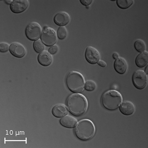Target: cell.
Segmentation results:
<instances>
[{
	"mask_svg": "<svg viewBox=\"0 0 148 148\" xmlns=\"http://www.w3.org/2000/svg\"><path fill=\"white\" fill-rule=\"evenodd\" d=\"M67 106L69 112L75 116L85 114L88 108V100L82 94H73L68 98Z\"/></svg>",
	"mask_w": 148,
	"mask_h": 148,
	"instance_id": "6da1fadb",
	"label": "cell"
},
{
	"mask_svg": "<svg viewBox=\"0 0 148 148\" xmlns=\"http://www.w3.org/2000/svg\"><path fill=\"white\" fill-rule=\"evenodd\" d=\"M76 136L82 141H88L94 136L95 127L90 120L84 119L78 123L75 129Z\"/></svg>",
	"mask_w": 148,
	"mask_h": 148,
	"instance_id": "7a4b0ae2",
	"label": "cell"
},
{
	"mask_svg": "<svg viewBox=\"0 0 148 148\" xmlns=\"http://www.w3.org/2000/svg\"><path fill=\"white\" fill-rule=\"evenodd\" d=\"M123 98L119 92L114 90H110L103 94L101 101L105 108L110 111L116 110L119 108Z\"/></svg>",
	"mask_w": 148,
	"mask_h": 148,
	"instance_id": "3957f363",
	"label": "cell"
},
{
	"mask_svg": "<svg viewBox=\"0 0 148 148\" xmlns=\"http://www.w3.org/2000/svg\"><path fill=\"white\" fill-rule=\"evenodd\" d=\"M66 84L68 89L72 92L79 93L83 91L85 84L84 77L77 71H72L68 74Z\"/></svg>",
	"mask_w": 148,
	"mask_h": 148,
	"instance_id": "277c9868",
	"label": "cell"
},
{
	"mask_svg": "<svg viewBox=\"0 0 148 148\" xmlns=\"http://www.w3.org/2000/svg\"><path fill=\"white\" fill-rule=\"evenodd\" d=\"M56 31L51 27L45 26L41 35V40L47 47H51L57 42Z\"/></svg>",
	"mask_w": 148,
	"mask_h": 148,
	"instance_id": "5b68a950",
	"label": "cell"
},
{
	"mask_svg": "<svg viewBox=\"0 0 148 148\" xmlns=\"http://www.w3.org/2000/svg\"><path fill=\"white\" fill-rule=\"evenodd\" d=\"M42 33V28L37 22H31L26 28V36L30 40H39Z\"/></svg>",
	"mask_w": 148,
	"mask_h": 148,
	"instance_id": "8992f818",
	"label": "cell"
},
{
	"mask_svg": "<svg viewBox=\"0 0 148 148\" xmlns=\"http://www.w3.org/2000/svg\"><path fill=\"white\" fill-rule=\"evenodd\" d=\"M132 82L135 87L137 89H144L148 84L147 75L143 70H137L132 75Z\"/></svg>",
	"mask_w": 148,
	"mask_h": 148,
	"instance_id": "52a82bcc",
	"label": "cell"
},
{
	"mask_svg": "<svg viewBox=\"0 0 148 148\" xmlns=\"http://www.w3.org/2000/svg\"><path fill=\"white\" fill-rule=\"evenodd\" d=\"M85 57L88 62L95 64L98 62L100 58V54L97 49L89 46L86 49Z\"/></svg>",
	"mask_w": 148,
	"mask_h": 148,
	"instance_id": "ba28073f",
	"label": "cell"
},
{
	"mask_svg": "<svg viewBox=\"0 0 148 148\" xmlns=\"http://www.w3.org/2000/svg\"><path fill=\"white\" fill-rule=\"evenodd\" d=\"M29 2L27 0H14L10 4V9L15 14H20L28 8Z\"/></svg>",
	"mask_w": 148,
	"mask_h": 148,
	"instance_id": "9c48e42d",
	"label": "cell"
},
{
	"mask_svg": "<svg viewBox=\"0 0 148 148\" xmlns=\"http://www.w3.org/2000/svg\"><path fill=\"white\" fill-rule=\"evenodd\" d=\"M10 51L12 56L17 58H22L26 53L25 47L18 42H13L10 45Z\"/></svg>",
	"mask_w": 148,
	"mask_h": 148,
	"instance_id": "30bf717a",
	"label": "cell"
},
{
	"mask_svg": "<svg viewBox=\"0 0 148 148\" xmlns=\"http://www.w3.org/2000/svg\"><path fill=\"white\" fill-rule=\"evenodd\" d=\"M54 21L57 25L64 26L70 21V16L66 12H59L54 16Z\"/></svg>",
	"mask_w": 148,
	"mask_h": 148,
	"instance_id": "8fae6325",
	"label": "cell"
},
{
	"mask_svg": "<svg viewBox=\"0 0 148 148\" xmlns=\"http://www.w3.org/2000/svg\"><path fill=\"white\" fill-rule=\"evenodd\" d=\"M114 68L118 73L125 74L128 68V64L124 58L119 57L114 61Z\"/></svg>",
	"mask_w": 148,
	"mask_h": 148,
	"instance_id": "7c38bea8",
	"label": "cell"
},
{
	"mask_svg": "<svg viewBox=\"0 0 148 148\" xmlns=\"http://www.w3.org/2000/svg\"><path fill=\"white\" fill-rule=\"evenodd\" d=\"M38 60L39 63L43 66H49L52 63L53 57L51 54L47 51H43L39 54Z\"/></svg>",
	"mask_w": 148,
	"mask_h": 148,
	"instance_id": "4fadbf2b",
	"label": "cell"
},
{
	"mask_svg": "<svg viewBox=\"0 0 148 148\" xmlns=\"http://www.w3.org/2000/svg\"><path fill=\"white\" fill-rule=\"evenodd\" d=\"M52 114L56 118H62L68 113L67 108L63 104H58L53 107L52 110Z\"/></svg>",
	"mask_w": 148,
	"mask_h": 148,
	"instance_id": "5bb4252c",
	"label": "cell"
},
{
	"mask_svg": "<svg viewBox=\"0 0 148 148\" xmlns=\"http://www.w3.org/2000/svg\"><path fill=\"white\" fill-rule=\"evenodd\" d=\"M120 110L123 114L129 116L134 113L135 108L133 103L130 101H125L120 106Z\"/></svg>",
	"mask_w": 148,
	"mask_h": 148,
	"instance_id": "9a60e30c",
	"label": "cell"
},
{
	"mask_svg": "<svg viewBox=\"0 0 148 148\" xmlns=\"http://www.w3.org/2000/svg\"><path fill=\"white\" fill-rule=\"evenodd\" d=\"M60 123L61 125L66 128H73L77 125V121L73 116L66 115L61 119Z\"/></svg>",
	"mask_w": 148,
	"mask_h": 148,
	"instance_id": "2e32d148",
	"label": "cell"
},
{
	"mask_svg": "<svg viewBox=\"0 0 148 148\" xmlns=\"http://www.w3.org/2000/svg\"><path fill=\"white\" fill-rule=\"evenodd\" d=\"M148 62V52L144 51L138 54L135 60V63L139 67H143L147 65Z\"/></svg>",
	"mask_w": 148,
	"mask_h": 148,
	"instance_id": "e0dca14e",
	"label": "cell"
},
{
	"mask_svg": "<svg viewBox=\"0 0 148 148\" xmlns=\"http://www.w3.org/2000/svg\"><path fill=\"white\" fill-rule=\"evenodd\" d=\"M133 0H118L116 1V4L118 7L122 9L129 8L133 4Z\"/></svg>",
	"mask_w": 148,
	"mask_h": 148,
	"instance_id": "ac0fdd59",
	"label": "cell"
},
{
	"mask_svg": "<svg viewBox=\"0 0 148 148\" xmlns=\"http://www.w3.org/2000/svg\"><path fill=\"white\" fill-rule=\"evenodd\" d=\"M134 47L136 50L140 52L144 51L146 49L145 42L144 40L141 39H138L135 42Z\"/></svg>",
	"mask_w": 148,
	"mask_h": 148,
	"instance_id": "d6986e66",
	"label": "cell"
},
{
	"mask_svg": "<svg viewBox=\"0 0 148 148\" xmlns=\"http://www.w3.org/2000/svg\"><path fill=\"white\" fill-rule=\"evenodd\" d=\"M33 47L36 52L40 53L44 51L45 47L44 43L42 42V40L39 39L34 42L33 44Z\"/></svg>",
	"mask_w": 148,
	"mask_h": 148,
	"instance_id": "ffe728a7",
	"label": "cell"
},
{
	"mask_svg": "<svg viewBox=\"0 0 148 148\" xmlns=\"http://www.w3.org/2000/svg\"><path fill=\"white\" fill-rule=\"evenodd\" d=\"M57 37L60 40H64L67 36V30L64 26H60L57 30Z\"/></svg>",
	"mask_w": 148,
	"mask_h": 148,
	"instance_id": "44dd1931",
	"label": "cell"
},
{
	"mask_svg": "<svg viewBox=\"0 0 148 148\" xmlns=\"http://www.w3.org/2000/svg\"><path fill=\"white\" fill-rule=\"evenodd\" d=\"M84 88L88 91H93L96 89V83H95L94 81H91V80L87 81L84 84Z\"/></svg>",
	"mask_w": 148,
	"mask_h": 148,
	"instance_id": "7402d4cb",
	"label": "cell"
},
{
	"mask_svg": "<svg viewBox=\"0 0 148 148\" xmlns=\"http://www.w3.org/2000/svg\"><path fill=\"white\" fill-rule=\"evenodd\" d=\"M10 46L6 42H1L0 44V51L1 52H6L10 50Z\"/></svg>",
	"mask_w": 148,
	"mask_h": 148,
	"instance_id": "603a6c76",
	"label": "cell"
},
{
	"mask_svg": "<svg viewBox=\"0 0 148 148\" xmlns=\"http://www.w3.org/2000/svg\"><path fill=\"white\" fill-rule=\"evenodd\" d=\"M58 47L56 45L51 47L49 49V53L52 55L56 54L58 52Z\"/></svg>",
	"mask_w": 148,
	"mask_h": 148,
	"instance_id": "cb8c5ba5",
	"label": "cell"
},
{
	"mask_svg": "<svg viewBox=\"0 0 148 148\" xmlns=\"http://www.w3.org/2000/svg\"><path fill=\"white\" fill-rule=\"evenodd\" d=\"M80 2L83 5H88L92 3V0H80Z\"/></svg>",
	"mask_w": 148,
	"mask_h": 148,
	"instance_id": "d4e9b609",
	"label": "cell"
},
{
	"mask_svg": "<svg viewBox=\"0 0 148 148\" xmlns=\"http://www.w3.org/2000/svg\"><path fill=\"white\" fill-rule=\"evenodd\" d=\"M97 63L99 65L102 67H105L107 66L106 63L104 61L102 60H100L98 61Z\"/></svg>",
	"mask_w": 148,
	"mask_h": 148,
	"instance_id": "484cf974",
	"label": "cell"
},
{
	"mask_svg": "<svg viewBox=\"0 0 148 148\" xmlns=\"http://www.w3.org/2000/svg\"><path fill=\"white\" fill-rule=\"evenodd\" d=\"M113 57L114 59H116L119 57V55L117 52H114L113 54Z\"/></svg>",
	"mask_w": 148,
	"mask_h": 148,
	"instance_id": "4316f807",
	"label": "cell"
},
{
	"mask_svg": "<svg viewBox=\"0 0 148 148\" xmlns=\"http://www.w3.org/2000/svg\"><path fill=\"white\" fill-rule=\"evenodd\" d=\"M13 1H12V0H7V1H5V2L7 3L8 4H11L12 3V2Z\"/></svg>",
	"mask_w": 148,
	"mask_h": 148,
	"instance_id": "83f0119b",
	"label": "cell"
},
{
	"mask_svg": "<svg viewBox=\"0 0 148 148\" xmlns=\"http://www.w3.org/2000/svg\"><path fill=\"white\" fill-rule=\"evenodd\" d=\"M148 66H147L146 68V69H145V73L147 75L148 74Z\"/></svg>",
	"mask_w": 148,
	"mask_h": 148,
	"instance_id": "f1b7e54d",
	"label": "cell"
}]
</instances>
